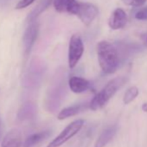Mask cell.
<instances>
[{"label": "cell", "instance_id": "8992f818", "mask_svg": "<svg viewBox=\"0 0 147 147\" xmlns=\"http://www.w3.org/2000/svg\"><path fill=\"white\" fill-rule=\"evenodd\" d=\"M98 13L99 10L94 5L91 3L79 2L76 16L79 18V19L84 25L89 26L97 18Z\"/></svg>", "mask_w": 147, "mask_h": 147}, {"label": "cell", "instance_id": "5bb4252c", "mask_svg": "<svg viewBox=\"0 0 147 147\" xmlns=\"http://www.w3.org/2000/svg\"><path fill=\"white\" fill-rule=\"evenodd\" d=\"M117 130L118 129L116 125H112L105 129L101 132L100 137L97 138L94 144V147H105L113 138V137L117 132Z\"/></svg>", "mask_w": 147, "mask_h": 147}, {"label": "cell", "instance_id": "9a60e30c", "mask_svg": "<svg viewBox=\"0 0 147 147\" xmlns=\"http://www.w3.org/2000/svg\"><path fill=\"white\" fill-rule=\"evenodd\" d=\"M87 107V105H75V106H71L66 108H63L57 115V119L59 120H63L67 118L73 117L81 112L84 111Z\"/></svg>", "mask_w": 147, "mask_h": 147}, {"label": "cell", "instance_id": "e0dca14e", "mask_svg": "<svg viewBox=\"0 0 147 147\" xmlns=\"http://www.w3.org/2000/svg\"><path fill=\"white\" fill-rule=\"evenodd\" d=\"M51 2H53V0H41L40 3L35 7V9L29 14V16L27 18L28 23L36 20L37 17L39 15H41L46 9H48V7L50 5Z\"/></svg>", "mask_w": 147, "mask_h": 147}, {"label": "cell", "instance_id": "2e32d148", "mask_svg": "<svg viewBox=\"0 0 147 147\" xmlns=\"http://www.w3.org/2000/svg\"><path fill=\"white\" fill-rule=\"evenodd\" d=\"M50 134H51V131H43L41 132L32 134L26 138V140L24 141V147H32V146L37 144L38 143L42 142V140L46 139Z\"/></svg>", "mask_w": 147, "mask_h": 147}, {"label": "cell", "instance_id": "6da1fadb", "mask_svg": "<svg viewBox=\"0 0 147 147\" xmlns=\"http://www.w3.org/2000/svg\"><path fill=\"white\" fill-rule=\"evenodd\" d=\"M98 61L103 73L111 75L116 72L119 64V55L117 48L107 41H100L96 48Z\"/></svg>", "mask_w": 147, "mask_h": 147}, {"label": "cell", "instance_id": "5b68a950", "mask_svg": "<svg viewBox=\"0 0 147 147\" xmlns=\"http://www.w3.org/2000/svg\"><path fill=\"white\" fill-rule=\"evenodd\" d=\"M84 125V120L82 119H76L70 123L54 140H52L47 147H60L67 140L77 134Z\"/></svg>", "mask_w": 147, "mask_h": 147}, {"label": "cell", "instance_id": "8fae6325", "mask_svg": "<svg viewBox=\"0 0 147 147\" xmlns=\"http://www.w3.org/2000/svg\"><path fill=\"white\" fill-rule=\"evenodd\" d=\"M70 90L75 94H82L90 88V82L80 76H72L68 80Z\"/></svg>", "mask_w": 147, "mask_h": 147}, {"label": "cell", "instance_id": "3957f363", "mask_svg": "<svg viewBox=\"0 0 147 147\" xmlns=\"http://www.w3.org/2000/svg\"><path fill=\"white\" fill-rule=\"evenodd\" d=\"M43 67L39 61H32L23 78V86L26 88H34L38 86L42 79Z\"/></svg>", "mask_w": 147, "mask_h": 147}, {"label": "cell", "instance_id": "4fadbf2b", "mask_svg": "<svg viewBox=\"0 0 147 147\" xmlns=\"http://www.w3.org/2000/svg\"><path fill=\"white\" fill-rule=\"evenodd\" d=\"M36 115V106L32 102L24 104L18 113V119L21 122L32 119Z\"/></svg>", "mask_w": 147, "mask_h": 147}, {"label": "cell", "instance_id": "ac0fdd59", "mask_svg": "<svg viewBox=\"0 0 147 147\" xmlns=\"http://www.w3.org/2000/svg\"><path fill=\"white\" fill-rule=\"evenodd\" d=\"M138 94H139V90H138V88L137 87L133 86V87L129 88L125 91V93L124 94V97H123V102H124V104L128 105L131 102H132L137 98V96L138 95Z\"/></svg>", "mask_w": 147, "mask_h": 147}, {"label": "cell", "instance_id": "ffe728a7", "mask_svg": "<svg viewBox=\"0 0 147 147\" xmlns=\"http://www.w3.org/2000/svg\"><path fill=\"white\" fill-rule=\"evenodd\" d=\"M135 18L138 20H147V6L144 8L140 9L136 14H135Z\"/></svg>", "mask_w": 147, "mask_h": 147}, {"label": "cell", "instance_id": "603a6c76", "mask_svg": "<svg viewBox=\"0 0 147 147\" xmlns=\"http://www.w3.org/2000/svg\"><path fill=\"white\" fill-rule=\"evenodd\" d=\"M142 110L144 111V112H146L147 113V102H144L143 105H142Z\"/></svg>", "mask_w": 147, "mask_h": 147}, {"label": "cell", "instance_id": "7c38bea8", "mask_svg": "<svg viewBox=\"0 0 147 147\" xmlns=\"http://www.w3.org/2000/svg\"><path fill=\"white\" fill-rule=\"evenodd\" d=\"M22 137L21 132L18 129L11 130L4 138L2 147H21Z\"/></svg>", "mask_w": 147, "mask_h": 147}, {"label": "cell", "instance_id": "d6986e66", "mask_svg": "<svg viewBox=\"0 0 147 147\" xmlns=\"http://www.w3.org/2000/svg\"><path fill=\"white\" fill-rule=\"evenodd\" d=\"M121 1L128 6L132 7H139L146 3L147 0H121Z\"/></svg>", "mask_w": 147, "mask_h": 147}, {"label": "cell", "instance_id": "44dd1931", "mask_svg": "<svg viewBox=\"0 0 147 147\" xmlns=\"http://www.w3.org/2000/svg\"><path fill=\"white\" fill-rule=\"evenodd\" d=\"M36 0H20L18 1V3L16 5V9L20 10V9H24L26 8L28 6H30V5H32Z\"/></svg>", "mask_w": 147, "mask_h": 147}, {"label": "cell", "instance_id": "52a82bcc", "mask_svg": "<svg viewBox=\"0 0 147 147\" xmlns=\"http://www.w3.org/2000/svg\"><path fill=\"white\" fill-rule=\"evenodd\" d=\"M39 32V25L36 20L30 22L23 36V48L24 55L27 56L31 52V49L36 42Z\"/></svg>", "mask_w": 147, "mask_h": 147}, {"label": "cell", "instance_id": "ba28073f", "mask_svg": "<svg viewBox=\"0 0 147 147\" xmlns=\"http://www.w3.org/2000/svg\"><path fill=\"white\" fill-rule=\"evenodd\" d=\"M62 99V88L58 85L52 86L47 93L45 106L48 111L53 113L59 107Z\"/></svg>", "mask_w": 147, "mask_h": 147}, {"label": "cell", "instance_id": "7402d4cb", "mask_svg": "<svg viewBox=\"0 0 147 147\" xmlns=\"http://www.w3.org/2000/svg\"><path fill=\"white\" fill-rule=\"evenodd\" d=\"M12 2L13 0H0V9H4L7 7Z\"/></svg>", "mask_w": 147, "mask_h": 147}, {"label": "cell", "instance_id": "9c48e42d", "mask_svg": "<svg viewBox=\"0 0 147 147\" xmlns=\"http://www.w3.org/2000/svg\"><path fill=\"white\" fill-rule=\"evenodd\" d=\"M126 23H127V15L125 11L121 8L115 9L111 14L108 20V25L110 29L113 30L123 29L126 25Z\"/></svg>", "mask_w": 147, "mask_h": 147}, {"label": "cell", "instance_id": "277c9868", "mask_svg": "<svg viewBox=\"0 0 147 147\" xmlns=\"http://www.w3.org/2000/svg\"><path fill=\"white\" fill-rule=\"evenodd\" d=\"M83 53H84V44L82 37L77 34L73 35L69 41L68 54H67L68 67L70 68H74L77 65Z\"/></svg>", "mask_w": 147, "mask_h": 147}, {"label": "cell", "instance_id": "7a4b0ae2", "mask_svg": "<svg viewBox=\"0 0 147 147\" xmlns=\"http://www.w3.org/2000/svg\"><path fill=\"white\" fill-rule=\"evenodd\" d=\"M127 82L126 77H116L107 83V85L97 93L89 103V108L93 111H97L104 107L116 92Z\"/></svg>", "mask_w": 147, "mask_h": 147}, {"label": "cell", "instance_id": "30bf717a", "mask_svg": "<svg viewBox=\"0 0 147 147\" xmlns=\"http://www.w3.org/2000/svg\"><path fill=\"white\" fill-rule=\"evenodd\" d=\"M79 2L76 0H53L55 10L59 13L76 15Z\"/></svg>", "mask_w": 147, "mask_h": 147}]
</instances>
